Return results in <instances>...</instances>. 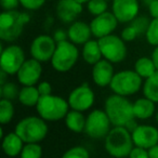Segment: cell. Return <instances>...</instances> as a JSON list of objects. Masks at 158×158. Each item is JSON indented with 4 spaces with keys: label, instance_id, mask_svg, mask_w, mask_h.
I'll list each match as a JSON object with an SVG mask.
<instances>
[{
    "label": "cell",
    "instance_id": "cell-19",
    "mask_svg": "<svg viewBox=\"0 0 158 158\" xmlns=\"http://www.w3.org/2000/svg\"><path fill=\"white\" fill-rule=\"evenodd\" d=\"M68 40L76 46H84L85 44L91 40L92 31L90 24H87L82 21H76L72 23L67 29Z\"/></svg>",
    "mask_w": 158,
    "mask_h": 158
},
{
    "label": "cell",
    "instance_id": "cell-7",
    "mask_svg": "<svg viewBox=\"0 0 158 158\" xmlns=\"http://www.w3.org/2000/svg\"><path fill=\"white\" fill-rule=\"evenodd\" d=\"M78 59L79 50L77 46L67 40L56 44L55 52L50 62L54 70L59 73H66L76 65Z\"/></svg>",
    "mask_w": 158,
    "mask_h": 158
},
{
    "label": "cell",
    "instance_id": "cell-28",
    "mask_svg": "<svg viewBox=\"0 0 158 158\" xmlns=\"http://www.w3.org/2000/svg\"><path fill=\"white\" fill-rule=\"evenodd\" d=\"M44 149L40 143H26L22 149L20 158H42Z\"/></svg>",
    "mask_w": 158,
    "mask_h": 158
},
{
    "label": "cell",
    "instance_id": "cell-45",
    "mask_svg": "<svg viewBox=\"0 0 158 158\" xmlns=\"http://www.w3.org/2000/svg\"><path fill=\"white\" fill-rule=\"evenodd\" d=\"M141 1H142V3L144 6H146L147 8L149 7V5H151L152 2H154V1H155V0H141Z\"/></svg>",
    "mask_w": 158,
    "mask_h": 158
},
{
    "label": "cell",
    "instance_id": "cell-36",
    "mask_svg": "<svg viewBox=\"0 0 158 158\" xmlns=\"http://www.w3.org/2000/svg\"><path fill=\"white\" fill-rule=\"evenodd\" d=\"M3 11H14L20 6V0H0Z\"/></svg>",
    "mask_w": 158,
    "mask_h": 158
},
{
    "label": "cell",
    "instance_id": "cell-13",
    "mask_svg": "<svg viewBox=\"0 0 158 158\" xmlns=\"http://www.w3.org/2000/svg\"><path fill=\"white\" fill-rule=\"evenodd\" d=\"M118 20L114 15V13L110 11L101 15L94 16V19L90 22L92 36H94L98 39H101L103 37L112 35L118 26Z\"/></svg>",
    "mask_w": 158,
    "mask_h": 158
},
{
    "label": "cell",
    "instance_id": "cell-44",
    "mask_svg": "<svg viewBox=\"0 0 158 158\" xmlns=\"http://www.w3.org/2000/svg\"><path fill=\"white\" fill-rule=\"evenodd\" d=\"M7 76H9V75L1 70V73H0V86H3L7 82Z\"/></svg>",
    "mask_w": 158,
    "mask_h": 158
},
{
    "label": "cell",
    "instance_id": "cell-37",
    "mask_svg": "<svg viewBox=\"0 0 158 158\" xmlns=\"http://www.w3.org/2000/svg\"><path fill=\"white\" fill-rule=\"evenodd\" d=\"M37 89L39 91L40 97H46V95L52 94V86L48 81H41L38 84Z\"/></svg>",
    "mask_w": 158,
    "mask_h": 158
},
{
    "label": "cell",
    "instance_id": "cell-4",
    "mask_svg": "<svg viewBox=\"0 0 158 158\" xmlns=\"http://www.w3.org/2000/svg\"><path fill=\"white\" fill-rule=\"evenodd\" d=\"M14 132L26 143H40L47 138L49 127L47 121L39 116L22 118L14 127Z\"/></svg>",
    "mask_w": 158,
    "mask_h": 158
},
{
    "label": "cell",
    "instance_id": "cell-8",
    "mask_svg": "<svg viewBox=\"0 0 158 158\" xmlns=\"http://www.w3.org/2000/svg\"><path fill=\"white\" fill-rule=\"evenodd\" d=\"M113 125L104 110H93L87 116L85 133L93 140H104Z\"/></svg>",
    "mask_w": 158,
    "mask_h": 158
},
{
    "label": "cell",
    "instance_id": "cell-3",
    "mask_svg": "<svg viewBox=\"0 0 158 158\" xmlns=\"http://www.w3.org/2000/svg\"><path fill=\"white\" fill-rule=\"evenodd\" d=\"M104 110L110 118L113 127H126L129 121L134 119L133 103L121 95H110L105 100Z\"/></svg>",
    "mask_w": 158,
    "mask_h": 158
},
{
    "label": "cell",
    "instance_id": "cell-5",
    "mask_svg": "<svg viewBox=\"0 0 158 158\" xmlns=\"http://www.w3.org/2000/svg\"><path fill=\"white\" fill-rule=\"evenodd\" d=\"M69 108L67 100L54 94L40 97L39 102L36 106L38 116L41 117L47 123H54L64 119L70 110Z\"/></svg>",
    "mask_w": 158,
    "mask_h": 158
},
{
    "label": "cell",
    "instance_id": "cell-12",
    "mask_svg": "<svg viewBox=\"0 0 158 158\" xmlns=\"http://www.w3.org/2000/svg\"><path fill=\"white\" fill-rule=\"evenodd\" d=\"M56 42L52 36L42 34L31 41L29 47V52L33 59L39 61L40 63H46L52 60V56L56 49Z\"/></svg>",
    "mask_w": 158,
    "mask_h": 158
},
{
    "label": "cell",
    "instance_id": "cell-43",
    "mask_svg": "<svg viewBox=\"0 0 158 158\" xmlns=\"http://www.w3.org/2000/svg\"><path fill=\"white\" fill-rule=\"evenodd\" d=\"M151 59L153 60L154 65H155L156 69L158 70V46L154 48L153 52H152V56H151Z\"/></svg>",
    "mask_w": 158,
    "mask_h": 158
},
{
    "label": "cell",
    "instance_id": "cell-33",
    "mask_svg": "<svg viewBox=\"0 0 158 158\" xmlns=\"http://www.w3.org/2000/svg\"><path fill=\"white\" fill-rule=\"evenodd\" d=\"M145 37L151 46H158V19H152L149 27L145 34Z\"/></svg>",
    "mask_w": 158,
    "mask_h": 158
},
{
    "label": "cell",
    "instance_id": "cell-23",
    "mask_svg": "<svg viewBox=\"0 0 158 158\" xmlns=\"http://www.w3.org/2000/svg\"><path fill=\"white\" fill-rule=\"evenodd\" d=\"M86 120L87 117L81 112L70 110L67 113L66 117L64 118L65 126L69 131L74 133H82L86 129Z\"/></svg>",
    "mask_w": 158,
    "mask_h": 158
},
{
    "label": "cell",
    "instance_id": "cell-47",
    "mask_svg": "<svg viewBox=\"0 0 158 158\" xmlns=\"http://www.w3.org/2000/svg\"><path fill=\"white\" fill-rule=\"evenodd\" d=\"M156 120H157V123H158V112L156 113Z\"/></svg>",
    "mask_w": 158,
    "mask_h": 158
},
{
    "label": "cell",
    "instance_id": "cell-10",
    "mask_svg": "<svg viewBox=\"0 0 158 158\" xmlns=\"http://www.w3.org/2000/svg\"><path fill=\"white\" fill-rule=\"evenodd\" d=\"M26 60L27 59L25 57V52L22 47L12 44L3 48L1 44L0 68L6 74L16 75Z\"/></svg>",
    "mask_w": 158,
    "mask_h": 158
},
{
    "label": "cell",
    "instance_id": "cell-41",
    "mask_svg": "<svg viewBox=\"0 0 158 158\" xmlns=\"http://www.w3.org/2000/svg\"><path fill=\"white\" fill-rule=\"evenodd\" d=\"M136 120H138V119H135V118L132 119V120H131V121H129V123H128L127 125H126V127H125L126 129H127L128 131L131 132V133L134 131V130L136 129V127L139 126V123H138V121H136Z\"/></svg>",
    "mask_w": 158,
    "mask_h": 158
},
{
    "label": "cell",
    "instance_id": "cell-40",
    "mask_svg": "<svg viewBox=\"0 0 158 158\" xmlns=\"http://www.w3.org/2000/svg\"><path fill=\"white\" fill-rule=\"evenodd\" d=\"M148 12L152 19H158V0H155L149 5Z\"/></svg>",
    "mask_w": 158,
    "mask_h": 158
},
{
    "label": "cell",
    "instance_id": "cell-39",
    "mask_svg": "<svg viewBox=\"0 0 158 158\" xmlns=\"http://www.w3.org/2000/svg\"><path fill=\"white\" fill-rule=\"evenodd\" d=\"M128 158H149V156L147 153V149L134 146Z\"/></svg>",
    "mask_w": 158,
    "mask_h": 158
},
{
    "label": "cell",
    "instance_id": "cell-29",
    "mask_svg": "<svg viewBox=\"0 0 158 158\" xmlns=\"http://www.w3.org/2000/svg\"><path fill=\"white\" fill-rule=\"evenodd\" d=\"M19 93H20V90L14 82L7 81L3 86H0V97H1V99L12 101V100L19 98Z\"/></svg>",
    "mask_w": 158,
    "mask_h": 158
},
{
    "label": "cell",
    "instance_id": "cell-9",
    "mask_svg": "<svg viewBox=\"0 0 158 158\" xmlns=\"http://www.w3.org/2000/svg\"><path fill=\"white\" fill-rule=\"evenodd\" d=\"M98 40H99L103 59L107 60L112 64L120 63L126 60L128 53L127 46L120 36L112 34Z\"/></svg>",
    "mask_w": 158,
    "mask_h": 158
},
{
    "label": "cell",
    "instance_id": "cell-21",
    "mask_svg": "<svg viewBox=\"0 0 158 158\" xmlns=\"http://www.w3.org/2000/svg\"><path fill=\"white\" fill-rule=\"evenodd\" d=\"M156 103L147 98H140L133 102V115L138 120H146L154 116L156 110Z\"/></svg>",
    "mask_w": 158,
    "mask_h": 158
},
{
    "label": "cell",
    "instance_id": "cell-48",
    "mask_svg": "<svg viewBox=\"0 0 158 158\" xmlns=\"http://www.w3.org/2000/svg\"><path fill=\"white\" fill-rule=\"evenodd\" d=\"M106 1H110V0H106Z\"/></svg>",
    "mask_w": 158,
    "mask_h": 158
},
{
    "label": "cell",
    "instance_id": "cell-26",
    "mask_svg": "<svg viewBox=\"0 0 158 158\" xmlns=\"http://www.w3.org/2000/svg\"><path fill=\"white\" fill-rule=\"evenodd\" d=\"M143 95L154 103H158V70L143 82Z\"/></svg>",
    "mask_w": 158,
    "mask_h": 158
},
{
    "label": "cell",
    "instance_id": "cell-42",
    "mask_svg": "<svg viewBox=\"0 0 158 158\" xmlns=\"http://www.w3.org/2000/svg\"><path fill=\"white\" fill-rule=\"evenodd\" d=\"M147 153H148L149 158H158V144L147 149Z\"/></svg>",
    "mask_w": 158,
    "mask_h": 158
},
{
    "label": "cell",
    "instance_id": "cell-16",
    "mask_svg": "<svg viewBox=\"0 0 158 158\" xmlns=\"http://www.w3.org/2000/svg\"><path fill=\"white\" fill-rule=\"evenodd\" d=\"M131 135L135 147L148 149L158 144V129L152 125H139Z\"/></svg>",
    "mask_w": 158,
    "mask_h": 158
},
{
    "label": "cell",
    "instance_id": "cell-22",
    "mask_svg": "<svg viewBox=\"0 0 158 158\" xmlns=\"http://www.w3.org/2000/svg\"><path fill=\"white\" fill-rule=\"evenodd\" d=\"M81 55L84 61L92 66L95 65L101 60H103V55H102V51L101 48H100L99 40L91 39L87 44H85L82 46Z\"/></svg>",
    "mask_w": 158,
    "mask_h": 158
},
{
    "label": "cell",
    "instance_id": "cell-38",
    "mask_svg": "<svg viewBox=\"0 0 158 158\" xmlns=\"http://www.w3.org/2000/svg\"><path fill=\"white\" fill-rule=\"evenodd\" d=\"M53 39L55 40V42L56 44H59V42H63V41H67L68 40V33L67 31H65V29L63 28H57L56 31L53 33Z\"/></svg>",
    "mask_w": 158,
    "mask_h": 158
},
{
    "label": "cell",
    "instance_id": "cell-15",
    "mask_svg": "<svg viewBox=\"0 0 158 158\" xmlns=\"http://www.w3.org/2000/svg\"><path fill=\"white\" fill-rule=\"evenodd\" d=\"M139 0H113L112 12L119 23H131L139 15Z\"/></svg>",
    "mask_w": 158,
    "mask_h": 158
},
{
    "label": "cell",
    "instance_id": "cell-20",
    "mask_svg": "<svg viewBox=\"0 0 158 158\" xmlns=\"http://www.w3.org/2000/svg\"><path fill=\"white\" fill-rule=\"evenodd\" d=\"M1 141H2V151L6 156L10 158H15L18 156L20 157L25 143L15 132L13 131L6 133Z\"/></svg>",
    "mask_w": 158,
    "mask_h": 158
},
{
    "label": "cell",
    "instance_id": "cell-46",
    "mask_svg": "<svg viewBox=\"0 0 158 158\" xmlns=\"http://www.w3.org/2000/svg\"><path fill=\"white\" fill-rule=\"evenodd\" d=\"M76 1H77V2H79V3H81V5L84 6V5H87L90 0H76Z\"/></svg>",
    "mask_w": 158,
    "mask_h": 158
},
{
    "label": "cell",
    "instance_id": "cell-25",
    "mask_svg": "<svg viewBox=\"0 0 158 158\" xmlns=\"http://www.w3.org/2000/svg\"><path fill=\"white\" fill-rule=\"evenodd\" d=\"M134 72L143 79H147L148 77H151L153 74H155L157 72L154 62L151 57L147 56H141L134 63Z\"/></svg>",
    "mask_w": 158,
    "mask_h": 158
},
{
    "label": "cell",
    "instance_id": "cell-17",
    "mask_svg": "<svg viewBox=\"0 0 158 158\" xmlns=\"http://www.w3.org/2000/svg\"><path fill=\"white\" fill-rule=\"evenodd\" d=\"M82 5L76 0H59L56 3V16L59 20L66 24L76 22V19L81 14Z\"/></svg>",
    "mask_w": 158,
    "mask_h": 158
},
{
    "label": "cell",
    "instance_id": "cell-14",
    "mask_svg": "<svg viewBox=\"0 0 158 158\" xmlns=\"http://www.w3.org/2000/svg\"><path fill=\"white\" fill-rule=\"evenodd\" d=\"M42 75V65L35 59H27L18 72V80L23 87L35 86Z\"/></svg>",
    "mask_w": 158,
    "mask_h": 158
},
{
    "label": "cell",
    "instance_id": "cell-11",
    "mask_svg": "<svg viewBox=\"0 0 158 158\" xmlns=\"http://www.w3.org/2000/svg\"><path fill=\"white\" fill-rule=\"evenodd\" d=\"M94 92L88 84H82L76 87L68 94L67 98V102L70 110L81 113L90 110L94 104Z\"/></svg>",
    "mask_w": 158,
    "mask_h": 158
},
{
    "label": "cell",
    "instance_id": "cell-6",
    "mask_svg": "<svg viewBox=\"0 0 158 158\" xmlns=\"http://www.w3.org/2000/svg\"><path fill=\"white\" fill-rule=\"evenodd\" d=\"M110 88L114 94L125 98L131 97L143 88V78H141L134 70H120L115 73Z\"/></svg>",
    "mask_w": 158,
    "mask_h": 158
},
{
    "label": "cell",
    "instance_id": "cell-49",
    "mask_svg": "<svg viewBox=\"0 0 158 158\" xmlns=\"http://www.w3.org/2000/svg\"><path fill=\"white\" fill-rule=\"evenodd\" d=\"M108 158H112V157H108Z\"/></svg>",
    "mask_w": 158,
    "mask_h": 158
},
{
    "label": "cell",
    "instance_id": "cell-1",
    "mask_svg": "<svg viewBox=\"0 0 158 158\" xmlns=\"http://www.w3.org/2000/svg\"><path fill=\"white\" fill-rule=\"evenodd\" d=\"M31 15L26 12L2 11L0 14V39L3 42H14L21 37Z\"/></svg>",
    "mask_w": 158,
    "mask_h": 158
},
{
    "label": "cell",
    "instance_id": "cell-24",
    "mask_svg": "<svg viewBox=\"0 0 158 158\" xmlns=\"http://www.w3.org/2000/svg\"><path fill=\"white\" fill-rule=\"evenodd\" d=\"M19 102L26 107H36L40 100V94L37 87L27 86L20 89L18 98Z\"/></svg>",
    "mask_w": 158,
    "mask_h": 158
},
{
    "label": "cell",
    "instance_id": "cell-32",
    "mask_svg": "<svg viewBox=\"0 0 158 158\" xmlns=\"http://www.w3.org/2000/svg\"><path fill=\"white\" fill-rule=\"evenodd\" d=\"M149 24H151V21L145 15H138L131 23H130V25L135 29L139 36L145 35V34H146L147 29H148V27H149Z\"/></svg>",
    "mask_w": 158,
    "mask_h": 158
},
{
    "label": "cell",
    "instance_id": "cell-18",
    "mask_svg": "<svg viewBox=\"0 0 158 158\" xmlns=\"http://www.w3.org/2000/svg\"><path fill=\"white\" fill-rule=\"evenodd\" d=\"M92 80L98 87L100 88H105L110 87V82L113 80V77L115 75L114 66L107 60L103 59L98 62L92 67Z\"/></svg>",
    "mask_w": 158,
    "mask_h": 158
},
{
    "label": "cell",
    "instance_id": "cell-30",
    "mask_svg": "<svg viewBox=\"0 0 158 158\" xmlns=\"http://www.w3.org/2000/svg\"><path fill=\"white\" fill-rule=\"evenodd\" d=\"M107 1L106 0H90L87 3V9L89 13L92 14L93 16L101 15V14L107 12Z\"/></svg>",
    "mask_w": 158,
    "mask_h": 158
},
{
    "label": "cell",
    "instance_id": "cell-35",
    "mask_svg": "<svg viewBox=\"0 0 158 158\" xmlns=\"http://www.w3.org/2000/svg\"><path fill=\"white\" fill-rule=\"evenodd\" d=\"M138 33L131 26V25H128L126 26L125 28L121 31V34H120V37L121 39L123 40L125 42H130V41H133L136 37H138Z\"/></svg>",
    "mask_w": 158,
    "mask_h": 158
},
{
    "label": "cell",
    "instance_id": "cell-27",
    "mask_svg": "<svg viewBox=\"0 0 158 158\" xmlns=\"http://www.w3.org/2000/svg\"><path fill=\"white\" fill-rule=\"evenodd\" d=\"M14 117V105L12 101L6 99L0 100V123L8 125Z\"/></svg>",
    "mask_w": 158,
    "mask_h": 158
},
{
    "label": "cell",
    "instance_id": "cell-2",
    "mask_svg": "<svg viewBox=\"0 0 158 158\" xmlns=\"http://www.w3.org/2000/svg\"><path fill=\"white\" fill-rule=\"evenodd\" d=\"M133 147L131 132L125 127H113L104 139V148L112 158H128Z\"/></svg>",
    "mask_w": 158,
    "mask_h": 158
},
{
    "label": "cell",
    "instance_id": "cell-34",
    "mask_svg": "<svg viewBox=\"0 0 158 158\" xmlns=\"http://www.w3.org/2000/svg\"><path fill=\"white\" fill-rule=\"evenodd\" d=\"M44 3H46V0H20V5L25 10H29V11L41 9Z\"/></svg>",
    "mask_w": 158,
    "mask_h": 158
},
{
    "label": "cell",
    "instance_id": "cell-31",
    "mask_svg": "<svg viewBox=\"0 0 158 158\" xmlns=\"http://www.w3.org/2000/svg\"><path fill=\"white\" fill-rule=\"evenodd\" d=\"M61 158H90V153L85 146L76 145L65 151Z\"/></svg>",
    "mask_w": 158,
    "mask_h": 158
}]
</instances>
